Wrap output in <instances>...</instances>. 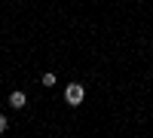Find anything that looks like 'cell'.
<instances>
[{"instance_id": "277c9868", "label": "cell", "mask_w": 153, "mask_h": 138, "mask_svg": "<svg viewBox=\"0 0 153 138\" xmlns=\"http://www.w3.org/2000/svg\"><path fill=\"white\" fill-rule=\"evenodd\" d=\"M6 129H9V117H6V114H0V135H3Z\"/></svg>"}, {"instance_id": "3957f363", "label": "cell", "mask_w": 153, "mask_h": 138, "mask_svg": "<svg viewBox=\"0 0 153 138\" xmlns=\"http://www.w3.org/2000/svg\"><path fill=\"white\" fill-rule=\"evenodd\" d=\"M40 83L46 86V89H49V86H55V74H52V71H46L43 77H40Z\"/></svg>"}, {"instance_id": "6da1fadb", "label": "cell", "mask_w": 153, "mask_h": 138, "mask_svg": "<svg viewBox=\"0 0 153 138\" xmlns=\"http://www.w3.org/2000/svg\"><path fill=\"white\" fill-rule=\"evenodd\" d=\"M83 98H86V86H83V83H68V86H65V101H68L71 107H80Z\"/></svg>"}, {"instance_id": "7a4b0ae2", "label": "cell", "mask_w": 153, "mask_h": 138, "mask_svg": "<svg viewBox=\"0 0 153 138\" xmlns=\"http://www.w3.org/2000/svg\"><path fill=\"white\" fill-rule=\"evenodd\" d=\"M25 104H28V95L19 92V89H12V92H9V107H12V110H22Z\"/></svg>"}]
</instances>
